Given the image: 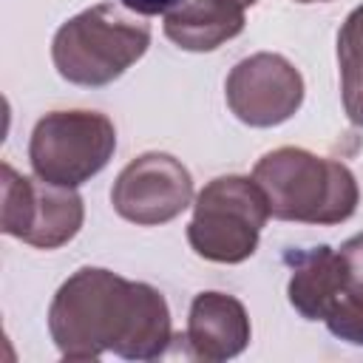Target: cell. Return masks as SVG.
<instances>
[{
	"label": "cell",
	"mask_w": 363,
	"mask_h": 363,
	"mask_svg": "<svg viewBox=\"0 0 363 363\" xmlns=\"http://www.w3.org/2000/svg\"><path fill=\"white\" fill-rule=\"evenodd\" d=\"M48 332L65 360H96L102 352L153 360L173 340L164 295L102 267H82L57 289Z\"/></svg>",
	"instance_id": "6da1fadb"
},
{
	"label": "cell",
	"mask_w": 363,
	"mask_h": 363,
	"mask_svg": "<svg viewBox=\"0 0 363 363\" xmlns=\"http://www.w3.org/2000/svg\"><path fill=\"white\" fill-rule=\"evenodd\" d=\"M252 179L267 196L269 216L301 224H340L357 210V179L335 159L303 147H275L264 153Z\"/></svg>",
	"instance_id": "7a4b0ae2"
},
{
	"label": "cell",
	"mask_w": 363,
	"mask_h": 363,
	"mask_svg": "<svg viewBox=\"0 0 363 363\" xmlns=\"http://www.w3.org/2000/svg\"><path fill=\"white\" fill-rule=\"evenodd\" d=\"M150 45V26L113 3H99L62 23L51 60L62 79L99 88L122 77Z\"/></svg>",
	"instance_id": "3957f363"
},
{
	"label": "cell",
	"mask_w": 363,
	"mask_h": 363,
	"mask_svg": "<svg viewBox=\"0 0 363 363\" xmlns=\"http://www.w3.org/2000/svg\"><path fill=\"white\" fill-rule=\"evenodd\" d=\"M267 218L269 204L255 179L218 176L196 196L187 241L207 261L241 264L255 252Z\"/></svg>",
	"instance_id": "277c9868"
},
{
	"label": "cell",
	"mask_w": 363,
	"mask_h": 363,
	"mask_svg": "<svg viewBox=\"0 0 363 363\" xmlns=\"http://www.w3.org/2000/svg\"><path fill=\"white\" fill-rule=\"evenodd\" d=\"M116 150V130L105 113L96 111H51L31 133L28 159L34 176L79 187L96 176Z\"/></svg>",
	"instance_id": "5b68a950"
},
{
	"label": "cell",
	"mask_w": 363,
	"mask_h": 363,
	"mask_svg": "<svg viewBox=\"0 0 363 363\" xmlns=\"http://www.w3.org/2000/svg\"><path fill=\"white\" fill-rule=\"evenodd\" d=\"M0 230L40 250L68 244L82 227V199L74 187L20 176L9 162L0 167Z\"/></svg>",
	"instance_id": "8992f818"
},
{
	"label": "cell",
	"mask_w": 363,
	"mask_h": 363,
	"mask_svg": "<svg viewBox=\"0 0 363 363\" xmlns=\"http://www.w3.org/2000/svg\"><path fill=\"white\" fill-rule=\"evenodd\" d=\"M230 111L250 128L286 122L303 102V77L281 54L258 51L233 65L224 82Z\"/></svg>",
	"instance_id": "52a82bcc"
},
{
	"label": "cell",
	"mask_w": 363,
	"mask_h": 363,
	"mask_svg": "<svg viewBox=\"0 0 363 363\" xmlns=\"http://www.w3.org/2000/svg\"><path fill=\"white\" fill-rule=\"evenodd\" d=\"M193 199L190 170L170 153H142L122 167L113 182L111 204L133 224L153 227L173 221Z\"/></svg>",
	"instance_id": "ba28073f"
},
{
	"label": "cell",
	"mask_w": 363,
	"mask_h": 363,
	"mask_svg": "<svg viewBox=\"0 0 363 363\" xmlns=\"http://www.w3.org/2000/svg\"><path fill=\"white\" fill-rule=\"evenodd\" d=\"M199 360H230L250 343V318L238 298L224 292H201L190 303L187 335Z\"/></svg>",
	"instance_id": "9c48e42d"
},
{
	"label": "cell",
	"mask_w": 363,
	"mask_h": 363,
	"mask_svg": "<svg viewBox=\"0 0 363 363\" xmlns=\"http://www.w3.org/2000/svg\"><path fill=\"white\" fill-rule=\"evenodd\" d=\"M244 31V6L235 0H187L164 14V37L184 51H213Z\"/></svg>",
	"instance_id": "30bf717a"
},
{
	"label": "cell",
	"mask_w": 363,
	"mask_h": 363,
	"mask_svg": "<svg viewBox=\"0 0 363 363\" xmlns=\"http://www.w3.org/2000/svg\"><path fill=\"white\" fill-rule=\"evenodd\" d=\"M286 264L292 267V275L286 284L289 303L306 320H323L332 301L346 289L340 255L332 247L320 244L312 250L289 252Z\"/></svg>",
	"instance_id": "8fae6325"
},
{
	"label": "cell",
	"mask_w": 363,
	"mask_h": 363,
	"mask_svg": "<svg viewBox=\"0 0 363 363\" xmlns=\"http://www.w3.org/2000/svg\"><path fill=\"white\" fill-rule=\"evenodd\" d=\"M337 68L343 111L352 125L363 128V6H357L337 31Z\"/></svg>",
	"instance_id": "7c38bea8"
},
{
	"label": "cell",
	"mask_w": 363,
	"mask_h": 363,
	"mask_svg": "<svg viewBox=\"0 0 363 363\" xmlns=\"http://www.w3.org/2000/svg\"><path fill=\"white\" fill-rule=\"evenodd\" d=\"M323 323L335 337L363 346V295H357L346 286L326 309Z\"/></svg>",
	"instance_id": "4fadbf2b"
},
{
	"label": "cell",
	"mask_w": 363,
	"mask_h": 363,
	"mask_svg": "<svg viewBox=\"0 0 363 363\" xmlns=\"http://www.w3.org/2000/svg\"><path fill=\"white\" fill-rule=\"evenodd\" d=\"M337 255H340V267H343V281H346V286H349L352 292L363 295V233L354 235V238H349V241L337 250Z\"/></svg>",
	"instance_id": "5bb4252c"
},
{
	"label": "cell",
	"mask_w": 363,
	"mask_h": 363,
	"mask_svg": "<svg viewBox=\"0 0 363 363\" xmlns=\"http://www.w3.org/2000/svg\"><path fill=\"white\" fill-rule=\"evenodd\" d=\"M184 0H122V6L133 14H145V17H153V14H170L173 9H179Z\"/></svg>",
	"instance_id": "9a60e30c"
},
{
	"label": "cell",
	"mask_w": 363,
	"mask_h": 363,
	"mask_svg": "<svg viewBox=\"0 0 363 363\" xmlns=\"http://www.w3.org/2000/svg\"><path fill=\"white\" fill-rule=\"evenodd\" d=\"M235 3H238V6H244V9H247V6H252V3H258V0H235Z\"/></svg>",
	"instance_id": "2e32d148"
},
{
	"label": "cell",
	"mask_w": 363,
	"mask_h": 363,
	"mask_svg": "<svg viewBox=\"0 0 363 363\" xmlns=\"http://www.w3.org/2000/svg\"><path fill=\"white\" fill-rule=\"evenodd\" d=\"M295 3H323V0H295Z\"/></svg>",
	"instance_id": "e0dca14e"
}]
</instances>
